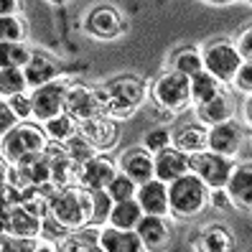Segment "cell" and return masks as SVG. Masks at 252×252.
Wrapping results in <instances>:
<instances>
[{
	"mask_svg": "<svg viewBox=\"0 0 252 252\" xmlns=\"http://www.w3.org/2000/svg\"><path fill=\"white\" fill-rule=\"evenodd\" d=\"M62 145H64L66 151H69V153H71L74 158H77V160H82V163H84V160H90V158H92V156L97 153L94 148H92V143L87 140V138L82 135L79 130L74 132V135H71V138H69L66 143H62Z\"/></svg>",
	"mask_w": 252,
	"mask_h": 252,
	"instance_id": "8d00e7d4",
	"label": "cell"
},
{
	"mask_svg": "<svg viewBox=\"0 0 252 252\" xmlns=\"http://www.w3.org/2000/svg\"><path fill=\"white\" fill-rule=\"evenodd\" d=\"M242 145H245V125L237 123L234 117L209 127V151L237 158L242 153Z\"/></svg>",
	"mask_w": 252,
	"mask_h": 252,
	"instance_id": "7c38bea8",
	"label": "cell"
},
{
	"mask_svg": "<svg viewBox=\"0 0 252 252\" xmlns=\"http://www.w3.org/2000/svg\"><path fill=\"white\" fill-rule=\"evenodd\" d=\"M79 132L92 143V148L97 153H110L112 148L120 143V120L112 115H99V117H92L79 125Z\"/></svg>",
	"mask_w": 252,
	"mask_h": 252,
	"instance_id": "8fae6325",
	"label": "cell"
},
{
	"mask_svg": "<svg viewBox=\"0 0 252 252\" xmlns=\"http://www.w3.org/2000/svg\"><path fill=\"white\" fill-rule=\"evenodd\" d=\"M227 84H221L214 74H209L206 69L196 71L194 77H191V99H194V105H201V102H209L212 97H217L221 90H224Z\"/></svg>",
	"mask_w": 252,
	"mask_h": 252,
	"instance_id": "83f0119b",
	"label": "cell"
},
{
	"mask_svg": "<svg viewBox=\"0 0 252 252\" xmlns=\"http://www.w3.org/2000/svg\"><path fill=\"white\" fill-rule=\"evenodd\" d=\"M117 168H120L123 173H127L132 181L145 184V181L156 179V156L143 145H132V148H125V151L120 153Z\"/></svg>",
	"mask_w": 252,
	"mask_h": 252,
	"instance_id": "4fadbf2b",
	"label": "cell"
},
{
	"mask_svg": "<svg viewBox=\"0 0 252 252\" xmlns=\"http://www.w3.org/2000/svg\"><path fill=\"white\" fill-rule=\"evenodd\" d=\"M23 71H26V79H28V87H31V90L43 87V84H49V82L62 77V66H59V62H56L51 54L41 51V49L33 51L31 62L26 64Z\"/></svg>",
	"mask_w": 252,
	"mask_h": 252,
	"instance_id": "7402d4cb",
	"label": "cell"
},
{
	"mask_svg": "<svg viewBox=\"0 0 252 252\" xmlns=\"http://www.w3.org/2000/svg\"><path fill=\"white\" fill-rule=\"evenodd\" d=\"M99 250L102 252H148L138 229H120L112 224L99 227Z\"/></svg>",
	"mask_w": 252,
	"mask_h": 252,
	"instance_id": "d6986e66",
	"label": "cell"
},
{
	"mask_svg": "<svg viewBox=\"0 0 252 252\" xmlns=\"http://www.w3.org/2000/svg\"><path fill=\"white\" fill-rule=\"evenodd\" d=\"M66 115H71L79 125L99 115H110V99L105 84H90L82 79H71L66 92Z\"/></svg>",
	"mask_w": 252,
	"mask_h": 252,
	"instance_id": "8992f818",
	"label": "cell"
},
{
	"mask_svg": "<svg viewBox=\"0 0 252 252\" xmlns=\"http://www.w3.org/2000/svg\"><path fill=\"white\" fill-rule=\"evenodd\" d=\"M43 130H46V135L51 143H66L74 132L79 130V123L74 120L71 115H59V117H51L49 123H43Z\"/></svg>",
	"mask_w": 252,
	"mask_h": 252,
	"instance_id": "f546056e",
	"label": "cell"
},
{
	"mask_svg": "<svg viewBox=\"0 0 252 252\" xmlns=\"http://www.w3.org/2000/svg\"><path fill=\"white\" fill-rule=\"evenodd\" d=\"M115 206V199L110 196L107 189H97L92 191V224L94 227H102L110 221V212Z\"/></svg>",
	"mask_w": 252,
	"mask_h": 252,
	"instance_id": "836d02e7",
	"label": "cell"
},
{
	"mask_svg": "<svg viewBox=\"0 0 252 252\" xmlns=\"http://www.w3.org/2000/svg\"><path fill=\"white\" fill-rule=\"evenodd\" d=\"M234 46L240 51L242 62H252V21L234 33Z\"/></svg>",
	"mask_w": 252,
	"mask_h": 252,
	"instance_id": "ab89813d",
	"label": "cell"
},
{
	"mask_svg": "<svg viewBox=\"0 0 252 252\" xmlns=\"http://www.w3.org/2000/svg\"><path fill=\"white\" fill-rule=\"evenodd\" d=\"M117 160L110 158V153H94L90 160L82 163V176H79V186L97 191V189H107L110 181L117 176Z\"/></svg>",
	"mask_w": 252,
	"mask_h": 252,
	"instance_id": "9a60e30c",
	"label": "cell"
},
{
	"mask_svg": "<svg viewBox=\"0 0 252 252\" xmlns=\"http://www.w3.org/2000/svg\"><path fill=\"white\" fill-rule=\"evenodd\" d=\"M138 234L145 245V250H163L173 240V227L168 224V217H156V214H143L138 221Z\"/></svg>",
	"mask_w": 252,
	"mask_h": 252,
	"instance_id": "44dd1931",
	"label": "cell"
},
{
	"mask_svg": "<svg viewBox=\"0 0 252 252\" xmlns=\"http://www.w3.org/2000/svg\"><path fill=\"white\" fill-rule=\"evenodd\" d=\"M168 69H176L186 74V77H194L196 71L204 69V56H201V46H179L173 49L168 56Z\"/></svg>",
	"mask_w": 252,
	"mask_h": 252,
	"instance_id": "484cf974",
	"label": "cell"
},
{
	"mask_svg": "<svg viewBox=\"0 0 252 252\" xmlns=\"http://www.w3.org/2000/svg\"><path fill=\"white\" fill-rule=\"evenodd\" d=\"M51 217H56L69 229H82L92 224V191L79 184L56 189L51 194Z\"/></svg>",
	"mask_w": 252,
	"mask_h": 252,
	"instance_id": "277c9868",
	"label": "cell"
},
{
	"mask_svg": "<svg viewBox=\"0 0 252 252\" xmlns=\"http://www.w3.org/2000/svg\"><path fill=\"white\" fill-rule=\"evenodd\" d=\"M23 0H0V16H21Z\"/></svg>",
	"mask_w": 252,
	"mask_h": 252,
	"instance_id": "7bdbcfd3",
	"label": "cell"
},
{
	"mask_svg": "<svg viewBox=\"0 0 252 252\" xmlns=\"http://www.w3.org/2000/svg\"><path fill=\"white\" fill-rule=\"evenodd\" d=\"M227 194L237 212L252 214V160L234 166L229 181H227Z\"/></svg>",
	"mask_w": 252,
	"mask_h": 252,
	"instance_id": "e0dca14e",
	"label": "cell"
},
{
	"mask_svg": "<svg viewBox=\"0 0 252 252\" xmlns=\"http://www.w3.org/2000/svg\"><path fill=\"white\" fill-rule=\"evenodd\" d=\"M148 105L173 112V115H181L189 107H194V99H191V77H186V74L176 71V69L160 71L148 84Z\"/></svg>",
	"mask_w": 252,
	"mask_h": 252,
	"instance_id": "7a4b0ae2",
	"label": "cell"
},
{
	"mask_svg": "<svg viewBox=\"0 0 252 252\" xmlns=\"http://www.w3.org/2000/svg\"><path fill=\"white\" fill-rule=\"evenodd\" d=\"M49 3H66V0H49Z\"/></svg>",
	"mask_w": 252,
	"mask_h": 252,
	"instance_id": "bcb514c9",
	"label": "cell"
},
{
	"mask_svg": "<svg viewBox=\"0 0 252 252\" xmlns=\"http://www.w3.org/2000/svg\"><path fill=\"white\" fill-rule=\"evenodd\" d=\"M41 217H36L33 212H28L23 204H13V206H3V234L8 237H41Z\"/></svg>",
	"mask_w": 252,
	"mask_h": 252,
	"instance_id": "2e32d148",
	"label": "cell"
},
{
	"mask_svg": "<svg viewBox=\"0 0 252 252\" xmlns=\"http://www.w3.org/2000/svg\"><path fill=\"white\" fill-rule=\"evenodd\" d=\"M28 26L23 16H0V43H18L26 41Z\"/></svg>",
	"mask_w": 252,
	"mask_h": 252,
	"instance_id": "1f68e13d",
	"label": "cell"
},
{
	"mask_svg": "<svg viewBox=\"0 0 252 252\" xmlns=\"http://www.w3.org/2000/svg\"><path fill=\"white\" fill-rule=\"evenodd\" d=\"M94 252L99 250V227L90 224L82 229H71L62 242H59V252Z\"/></svg>",
	"mask_w": 252,
	"mask_h": 252,
	"instance_id": "d4e9b609",
	"label": "cell"
},
{
	"mask_svg": "<svg viewBox=\"0 0 252 252\" xmlns=\"http://www.w3.org/2000/svg\"><path fill=\"white\" fill-rule=\"evenodd\" d=\"M234 245H237V237L224 224H206L194 240H191V247L199 250V252H229Z\"/></svg>",
	"mask_w": 252,
	"mask_h": 252,
	"instance_id": "cb8c5ba5",
	"label": "cell"
},
{
	"mask_svg": "<svg viewBox=\"0 0 252 252\" xmlns=\"http://www.w3.org/2000/svg\"><path fill=\"white\" fill-rule=\"evenodd\" d=\"M71 229L66 227V224H62L56 217H43V221H41V240H46V242H51L56 250H59V242L64 240V237L69 234Z\"/></svg>",
	"mask_w": 252,
	"mask_h": 252,
	"instance_id": "d590c367",
	"label": "cell"
},
{
	"mask_svg": "<svg viewBox=\"0 0 252 252\" xmlns=\"http://www.w3.org/2000/svg\"><path fill=\"white\" fill-rule=\"evenodd\" d=\"M229 87H232V92L242 94V97L252 94V62H242V66L237 69V74H234V79H232Z\"/></svg>",
	"mask_w": 252,
	"mask_h": 252,
	"instance_id": "f35d334b",
	"label": "cell"
},
{
	"mask_svg": "<svg viewBox=\"0 0 252 252\" xmlns=\"http://www.w3.org/2000/svg\"><path fill=\"white\" fill-rule=\"evenodd\" d=\"M234 166H237L234 158L214 153V151H209V148L191 156V171L209 186V191L212 189H227V181H229Z\"/></svg>",
	"mask_w": 252,
	"mask_h": 252,
	"instance_id": "30bf717a",
	"label": "cell"
},
{
	"mask_svg": "<svg viewBox=\"0 0 252 252\" xmlns=\"http://www.w3.org/2000/svg\"><path fill=\"white\" fill-rule=\"evenodd\" d=\"M82 28L90 38L110 43V41H117L127 33V18L112 3H99L84 13Z\"/></svg>",
	"mask_w": 252,
	"mask_h": 252,
	"instance_id": "ba28073f",
	"label": "cell"
},
{
	"mask_svg": "<svg viewBox=\"0 0 252 252\" xmlns=\"http://www.w3.org/2000/svg\"><path fill=\"white\" fill-rule=\"evenodd\" d=\"M173 125H156L151 130H145L143 132V138H140V145L148 148L153 156L160 153V151H166L168 145H173V132H171Z\"/></svg>",
	"mask_w": 252,
	"mask_h": 252,
	"instance_id": "4dcf8cb0",
	"label": "cell"
},
{
	"mask_svg": "<svg viewBox=\"0 0 252 252\" xmlns=\"http://www.w3.org/2000/svg\"><path fill=\"white\" fill-rule=\"evenodd\" d=\"M242 123H245V127L252 130V94H247L242 99Z\"/></svg>",
	"mask_w": 252,
	"mask_h": 252,
	"instance_id": "ee69618b",
	"label": "cell"
},
{
	"mask_svg": "<svg viewBox=\"0 0 252 252\" xmlns=\"http://www.w3.org/2000/svg\"><path fill=\"white\" fill-rule=\"evenodd\" d=\"M0 49H3V64L0 66H21L26 69V64L31 62V56L36 49H31L26 41H18V43H0Z\"/></svg>",
	"mask_w": 252,
	"mask_h": 252,
	"instance_id": "d6a6232c",
	"label": "cell"
},
{
	"mask_svg": "<svg viewBox=\"0 0 252 252\" xmlns=\"http://www.w3.org/2000/svg\"><path fill=\"white\" fill-rule=\"evenodd\" d=\"M18 92H31L26 79V71L21 66H0V94L10 97V94H18Z\"/></svg>",
	"mask_w": 252,
	"mask_h": 252,
	"instance_id": "f1b7e54d",
	"label": "cell"
},
{
	"mask_svg": "<svg viewBox=\"0 0 252 252\" xmlns=\"http://www.w3.org/2000/svg\"><path fill=\"white\" fill-rule=\"evenodd\" d=\"M234 115H237V97H234L232 90H227V87L217 97H212L209 102L194 105V117L201 125H206V127L227 123V120H232Z\"/></svg>",
	"mask_w": 252,
	"mask_h": 252,
	"instance_id": "5bb4252c",
	"label": "cell"
},
{
	"mask_svg": "<svg viewBox=\"0 0 252 252\" xmlns=\"http://www.w3.org/2000/svg\"><path fill=\"white\" fill-rule=\"evenodd\" d=\"M105 92L110 99V115L117 120H127L143 105H148V84L151 79H143L135 71H123L105 79Z\"/></svg>",
	"mask_w": 252,
	"mask_h": 252,
	"instance_id": "6da1fadb",
	"label": "cell"
},
{
	"mask_svg": "<svg viewBox=\"0 0 252 252\" xmlns=\"http://www.w3.org/2000/svg\"><path fill=\"white\" fill-rule=\"evenodd\" d=\"M171 132H173V145L181 148V151L189 153V156L201 153V151H206V148H209V127L201 125L199 120H196V123L173 125Z\"/></svg>",
	"mask_w": 252,
	"mask_h": 252,
	"instance_id": "603a6c76",
	"label": "cell"
},
{
	"mask_svg": "<svg viewBox=\"0 0 252 252\" xmlns=\"http://www.w3.org/2000/svg\"><path fill=\"white\" fill-rule=\"evenodd\" d=\"M138 204L143 206L145 214H156V217H171V196H168V184L160 179H151L138 186L135 194Z\"/></svg>",
	"mask_w": 252,
	"mask_h": 252,
	"instance_id": "ac0fdd59",
	"label": "cell"
},
{
	"mask_svg": "<svg viewBox=\"0 0 252 252\" xmlns=\"http://www.w3.org/2000/svg\"><path fill=\"white\" fill-rule=\"evenodd\" d=\"M10 110L18 115V120H33V99H31V92H18V94H10V97H3Z\"/></svg>",
	"mask_w": 252,
	"mask_h": 252,
	"instance_id": "74e56055",
	"label": "cell"
},
{
	"mask_svg": "<svg viewBox=\"0 0 252 252\" xmlns=\"http://www.w3.org/2000/svg\"><path fill=\"white\" fill-rule=\"evenodd\" d=\"M49 135L43 130L41 123L36 120H21L16 127H10L8 132H3L0 138V153H3V160L8 163H18L26 156L41 153L49 148Z\"/></svg>",
	"mask_w": 252,
	"mask_h": 252,
	"instance_id": "5b68a950",
	"label": "cell"
},
{
	"mask_svg": "<svg viewBox=\"0 0 252 252\" xmlns=\"http://www.w3.org/2000/svg\"><path fill=\"white\" fill-rule=\"evenodd\" d=\"M143 206L138 204V199H127V201H115L112 212H110V221L107 224L120 227V229H135L138 221L143 219Z\"/></svg>",
	"mask_w": 252,
	"mask_h": 252,
	"instance_id": "4316f807",
	"label": "cell"
},
{
	"mask_svg": "<svg viewBox=\"0 0 252 252\" xmlns=\"http://www.w3.org/2000/svg\"><path fill=\"white\" fill-rule=\"evenodd\" d=\"M209 209L221 212V214H227V212L234 209L232 199H229V194H227V189H212V191H209Z\"/></svg>",
	"mask_w": 252,
	"mask_h": 252,
	"instance_id": "60d3db41",
	"label": "cell"
},
{
	"mask_svg": "<svg viewBox=\"0 0 252 252\" xmlns=\"http://www.w3.org/2000/svg\"><path fill=\"white\" fill-rule=\"evenodd\" d=\"M206 5H214V8H224V5H234V3H242V0H201Z\"/></svg>",
	"mask_w": 252,
	"mask_h": 252,
	"instance_id": "f6af8a7d",
	"label": "cell"
},
{
	"mask_svg": "<svg viewBox=\"0 0 252 252\" xmlns=\"http://www.w3.org/2000/svg\"><path fill=\"white\" fill-rule=\"evenodd\" d=\"M242 3H247V5H250V8H252V0H242Z\"/></svg>",
	"mask_w": 252,
	"mask_h": 252,
	"instance_id": "7dc6e473",
	"label": "cell"
},
{
	"mask_svg": "<svg viewBox=\"0 0 252 252\" xmlns=\"http://www.w3.org/2000/svg\"><path fill=\"white\" fill-rule=\"evenodd\" d=\"M168 196H171V217L173 219H199L209 209V186H206L194 171L184 173L181 179L168 184Z\"/></svg>",
	"mask_w": 252,
	"mask_h": 252,
	"instance_id": "3957f363",
	"label": "cell"
},
{
	"mask_svg": "<svg viewBox=\"0 0 252 252\" xmlns=\"http://www.w3.org/2000/svg\"><path fill=\"white\" fill-rule=\"evenodd\" d=\"M189 171H191V156L184 153L181 148L168 145L166 151L156 153V179L171 184L176 179H181Z\"/></svg>",
	"mask_w": 252,
	"mask_h": 252,
	"instance_id": "ffe728a7",
	"label": "cell"
},
{
	"mask_svg": "<svg viewBox=\"0 0 252 252\" xmlns=\"http://www.w3.org/2000/svg\"><path fill=\"white\" fill-rule=\"evenodd\" d=\"M18 123H21V120H18V115L13 112L10 105L3 99V102H0V132H8L10 127H16Z\"/></svg>",
	"mask_w": 252,
	"mask_h": 252,
	"instance_id": "b9f144b4",
	"label": "cell"
},
{
	"mask_svg": "<svg viewBox=\"0 0 252 252\" xmlns=\"http://www.w3.org/2000/svg\"><path fill=\"white\" fill-rule=\"evenodd\" d=\"M201 56H204V69L214 74L221 84H232L237 69L242 66V56L234 46V38L227 36H217L206 41L201 46Z\"/></svg>",
	"mask_w": 252,
	"mask_h": 252,
	"instance_id": "52a82bcc",
	"label": "cell"
},
{
	"mask_svg": "<svg viewBox=\"0 0 252 252\" xmlns=\"http://www.w3.org/2000/svg\"><path fill=\"white\" fill-rule=\"evenodd\" d=\"M71 79L59 77L43 87L31 90V99H33V120L36 123H49L51 117H59L66 112V92H69Z\"/></svg>",
	"mask_w": 252,
	"mask_h": 252,
	"instance_id": "9c48e42d",
	"label": "cell"
},
{
	"mask_svg": "<svg viewBox=\"0 0 252 252\" xmlns=\"http://www.w3.org/2000/svg\"><path fill=\"white\" fill-rule=\"evenodd\" d=\"M138 181H132L127 173H123V171H117V176L110 181V186H107V191H110V196L115 199V201H127V199H135V194H138Z\"/></svg>",
	"mask_w": 252,
	"mask_h": 252,
	"instance_id": "e575fe53",
	"label": "cell"
}]
</instances>
